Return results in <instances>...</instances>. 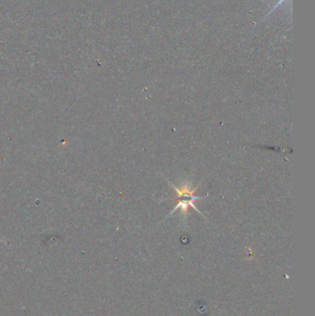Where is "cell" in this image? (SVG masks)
Returning <instances> with one entry per match:
<instances>
[{
    "mask_svg": "<svg viewBox=\"0 0 315 316\" xmlns=\"http://www.w3.org/2000/svg\"><path fill=\"white\" fill-rule=\"evenodd\" d=\"M173 189L178 193L179 203L174 207V210L172 211L171 214H173L175 211L180 209V208L181 210V213L187 214L189 207H192L194 210L200 213V211L198 210V208L194 204V201L202 199L201 197L195 195V191L198 190V188H194L193 190H190L189 185L185 184V185H182L181 187L173 186Z\"/></svg>",
    "mask_w": 315,
    "mask_h": 316,
    "instance_id": "cell-1",
    "label": "cell"
}]
</instances>
